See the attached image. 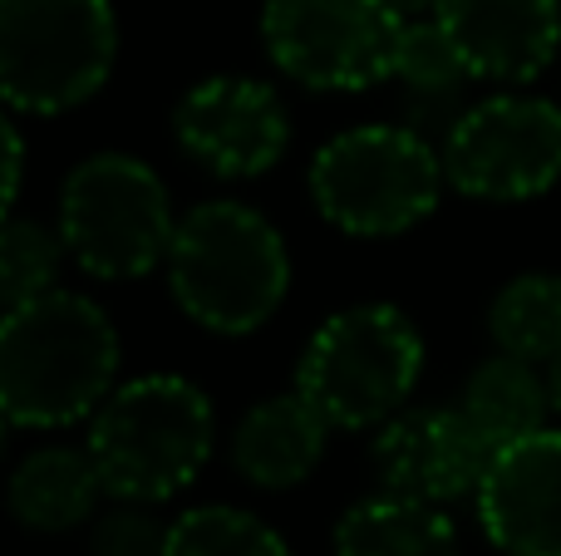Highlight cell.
Instances as JSON below:
<instances>
[{"mask_svg": "<svg viewBox=\"0 0 561 556\" xmlns=\"http://www.w3.org/2000/svg\"><path fill=\"white\" fill-rule=\"evenodd\" d=\"M118 331L89 296H49L0 311V409L20 429H69L114 394Z\"/></svg>", "mask_w": 561, "mask_h": 556, "instance_id": "6da1fadb", "label": "cell"}, {"mask_svg": "<svg viewBox=\"0 0 561 556\" xmlns=\"http://www.w3.org/2000/svg\"><path fill=\"white\" fill-rule=\"evenodd\" d=\"M168 291L178 311L213 335H252L290 291V252L256 207L213 197L178 217L168 246Z\"/></svg>", "mask_w": 561, "mask_h": 556, "instance_id": "7a4b0ae2", "label": "cell"}, {"mask_svg": "<svg viewBox=\"0 0 561 556\" xmlns=\"http://www.w3.org/2000/svg\"><path fill=\"white\" fill-rule=\"evenodd\" d=\"M89 453L104 473L108 498L168 502L193 488L217 443L213 399L183 374H144L114 384L89 414Z\"/></svg>", "mask_w": 561, "mask_h": 556, "instance_id": "3957f363", "label": "cell"}, {"mask_svg": "<svg viewBox=\"0 0 561 556\" xmlns=\"http://www.w3.org/2000/svg\"><path fill=\"white\" fill-rule=\"evenodd\" d=\"M424 374V335L399 305L365 301L316 325L296 364V390L330 429H379L409 409Z\"/></svg>", "mask_w": 561, "mask_h": 556, "instance_id": "277c9868", "label": "cell"}, {"mask_svg": "<svg viewBox=\"0 0 561 556\" xmlns=\"http://www.w3.org/2000/svg\"><path fill=\"white\" fill-rule=\"evenodd\" d=\"M444 183V153L409 124L345 128L310 158V202L345 236L414 232Z\"/></svg>", "mask_w": 561, "mask_h": 556, "instance_id": "5b68a950", "label": "cell"}, {"mask_svg": "<svg viewBox=\"0 0 561 556\" xmlns=\"http://www.w3.org/2000/svg\"><path fill=\"white\" fill-rule=\"evenodd\" d=\"M118 20L108 0H0V104L69 114L108 84Z\"/></svg>", "mask_w": 561, "mask_h": 556, "instance_id": "8992f818", "label": "cell"}, {"mask_svg": "<svg viewBox=\"0 0 561 556\" xmlns=\"http://www.w3.org/2000/svg\"><path fill=\"white\" fill-rule=\"evenodd\" d=\"M59 236L79 271L134 281L168 262L178 217L163 177L134 153H94L59 187Z\"/></svg>", "mask_w": 561, "mask_h": 556, "instance_id": "52a82bcc", "label": "cell"}, {"mask_svg": "<svg viewBox=\"0 0 561 556\" xmlns=\"http://www.w3.org/2000/svg\"><path fill=\"white\" fill-rule=\"evenodd\" d=\"M444 177L478 202H533L561 183V104L542 94H488L454 114Z\"/></svg>", "mask_w": 561, "mask_h": 556, "instance_id": "ba28073f", "label": "cell"}, {"mask_svg": "<svg viewBox=\"0 0 561 556\" xmlns=\"http://www.w3.org/2000/svg\"><path fill=\"white\" fill-rule=\"evenodd\" d=\"M399 20L379 0H266L262 45L286 79L316 94H359L394 79Z\"/></svg>", "mask_w": 561, "mask_h": 556, "instance_id": "9c48e42d", "label": "cell"}, {"mask_svg": "<svg viewBox=\"0 0 561 556\" xmlns=\"http://www.w3.org/2000/svg\"><path fill=\"white\" fill-rule=\"evenodd\" d=\"M173 134L187 158L217 177H262L286 158L290 118L272 84L247 74H213L173 108Z\"/></svg>", "mask_w": 561, "mask_h": 556, "instance_id": "30bf717a", "label": "cell"}, {"mask_svg": "<svg viewBox=\"0 0 561 556\" xmlns=\"http://www.w3.org/2000/svg\"><path fill=\"white\" fill-rule=\"evenodd\" d=\"M493 453L497 443L458 404H424L379 424L375 473L385 493L448 508L458 498H478Z\"/></svg>", "mask_w": 561, "mask_h": 556, "instance_id": "8fae6325", "label": "cell"}, {"mask_svg": "<svg viewBox=\"0 0 561 556\" xmlns=\"http://www.w3.org/2000/svg\"><path fill=\"white\" fill-rule=\"evenodd\" d=\"M483 537L503 556H561V429L503 443L478 488Z\"/></svg>", "mask_w": 561, "mask_h": 556, "instance_id": "7c38bea8", "label": "cell"}, {"mask_svg": "<svg viewBox=\"0 0 561 556\" xmlns=\"http://www.w3.org/2000/svg\"><path fill=\"white\" fill-rule=\"evenodd\" d=\"M438 20L488 84H533L561 49V0H444Z\"/></svg>", "mask_w": 561, "mask_h": 556, "instance_id": "4fadbf2b", "label": "cell"}, {"mask_svg": "<svg viewBox=\"0 0 561 556\" xmlns=\"http://www.w3.org/2000/svg\"><path fill=\"white\" fill-rule=\"evenodd\" d=\"M330 424L300 390L272 394V399L252 404L232 433V468L252 488L286 493L300 488L325 459Z\"/></svg>", "mask_w": 561, "mask_h": 556, "instance_id": "5bb4252c", "label": "cell"}, {"mask_svg": "<svg viewBox=\"0 0 561 556\" xmlns=\"http://www.w3.org/2000/svg\"><path fill=\"white\" fill-rule=\"evenodd\" d=\"M108 498L89 443H45L25 453L5 483V508L30 532H75L99 518Z\"/></svg>", "mask_w": 561, "mask_h": 556, "instance_id": "9a60e30c", "label": "cell"}, {"mask_svg": "<svg viewBox=\"0 0 561 556\" xmlns=\"http://www.w3.org/2000/svg\"><path fill=\"white\" fill-rule=\"evenodd\" d=\"M335 556H463V547L438 502L375 493L335 522Z\"/></svg>", "mask_w": 561, "mask_h": 556, "instance_id": "2e32d148", "label": "cell"}, {"mask_svg": "<svg viewBox=\"0 0 561 556\" xmlns=\"http://www.w3.org/2000/svg\"><path fill=\"white\" fill-rule=\"evenodd\" d=\"M458 409H463L497 449L517 443V439H527V433L547 429V419H552L547 370L533 360H517V355L497 350L463 380Z\"/></svg>", "mask_w": 561, "mask_h": 556, "instance_id": "e0dca14e", "label": "cell"}, {"mask_svg": "<svg viewBox=\"0 0 561 556\" xmlns=\"http://www.w3.org/2000/svg\"><path fill=\"white\" fill-rule=\"evenodd\" d=\"M488 335L497 350L533 364H552L561 355V276L523 271L488 305Z\"/></svg>", "mask_w": 561, "mask_h": 556, "instance_id": "ac0fdd59", "label": "cell"}, {"mask_svg": "<svg viewBox=\"0 0 561 556\" xmlns=\"http://www.w3.org/2000/svg\"><path fill=\"white\" fill-rule=\"evenodd\" d=\"M163 556H290V547L256 512L207 502V508H187L183 518H173Z\"/></svg>", "mask_w": 561, "mask_h": 556, "instance_id": "d6986e66", "label": "cell"}, {"mask_svg": "<svg viewBox=\"0 0 561 556\" xmlns=\"http://www.w3.org/2000/svg\"><path fill=\"white\" fill-rule=\"evenodd\" d=\"M65 236L59 227L30 222V217L10 212L0 222V311L49 296L59 286V266H65Z\"/></svg>", "mask_w": 561, "mask_h": 556, "instance_id": "ffe728a7", "label": "cell"}, {"mask_svg": "<svg viewBox=\"0 0 561 556\" xmlns=\"http://www.w3.org/2000/svg\"><path fill=\"white\" fill-rule=\"evenodd\" d=\"M394 79H404L414 94H454V89L468 79L463 55H458L454 35L444 30V20H438V15L399 25Z\"/></svg>", "mask_w": 561, "mask_h": 556, "instance_id": "44dd1931", "label": "cell"}, {"mask_svg": "<svg viewBox=\"0 0 561 556\" xmlns=\"http://www.w3.org/2000/svg\"><path fill=\"white\" fill-rule=\"evenodd\" d=\"M173 522L153 518V502H124L89 522V556H163Z\"/></svg>", "mask_w": 561, "mask_h": 556, "instance_id": "7402d4cb", "label": "cell"}, {"mask_svg": "<svg viewBox=\"0 0 561 556\" xmlns=\"http://www.w3.org/2000/svg\"><path fill=\"white\" fill-rule=\"evenodd\" d=\"M20 173H25V138H20L15 118L0 108V222H5L10 207H15Z\"/></svg>", "mask_w": 561, "mask_h": 556, "instance_id": "603a6c76", "label": "cell"}, {"mask_svg": "<svg viewBox=\"0 0 561 556\" xmlns=\"http://www.w3.org/2000/svg\"><path fill=\"white\" fill-rule=\"evenodd\" d=\"M379 5H385L389 15L399 20V25H409V20H428V15H438V5H444V0H379Z\"/></svg>", "mask_w": 561, "mask_h": 556, "instance_id": "cb8c5ba5", "label": "cell"}, {"mask_svg": "<svg viewBox=\"0 0 561 556\" xmlns=\"http://www.w3.org/2000/svg\"><path fill=\"white\" fill-rule=\"evenodd\" d=\"M547 390H552V414L561 419V355L547 364Z\"/></svg>", "mask_w": 561, "mask_h": 556, "instance_id": "d4e9b609", "label": "cell"}, {"mask_svg": "<svg viewBox=\"0 0 561 556\" xmlns=\"http://www.w3.org/2000/svg\"><path fill=\"white\" fill-rule=\"evenodd\" d=\"M10 429H15V424H10V414L0 409V459H5V443H10Z\"/></svg>", "mask_w": 561, "mask_h": 556, "instance_id": "484cf974", "label": "cell"}]
</instances>
